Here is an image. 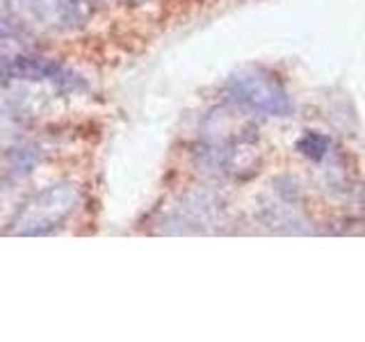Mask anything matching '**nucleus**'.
<instances>
[{
  "instance_id": "2",
  "label": "nucleus",
  "mask_w": 365,
  "mask_h": 342,
  "mask_svg": "<svg viewBox=\"0 0 365 342\" xmlns=\"http://www.w3.org/2000/svg\"><path fill=\"white\" fill-rule=\"evenodd\" d=\"M5 73L9 78H21V80H55L62 73V68L43 60V57H28V55H16L14 60L5 64Z\"/></svg>"
},
{
  "instance_id": "4",
  "label": "nucleus",
  "mask_w": 365,
  "mask_h": 342,
  "mask_svg": "<svg viewBox=\"0 0 365 342\" xmlns=\"http://www.w3.org/2000/svg\"><path fill=\"white\" fill-rule=\"evenodd\" d=\"M19 41V32L7 21H0V60H9V48H14Z\"/></svg>"
},
{
  "instance_id": "3",
  "label": "nucleus",
  "mask_w": 365,
  "mask_h": 342,
  "mask_svg": "<svg viewBox=\"0 0 365 342\" xmlns=\"http://www.w3.org/2000/svg\"><path fill=\"white\" fill-rule=\"evenodd\" d=\"M329 148V140L324 135H317V133H308L304 140L299 142V151L313 160H319Z\"/></svg>"
},
{
  "instance_id": "1",
  "label": "nucleus",
  "mask_w": 365,
  "mask_h": 342,
  "mask_svg": "<svg viewBox=\"0 0 365 342\" xmlns=\"http://www.w3.org/2000/svg\"><path fill=\"white\" fill-rule=\"evenodd\" d=\"M231 91L237 100H242L251 110H258L269 117H285L292 112V103L279 80L260 71V68H245L231 78Z\"/></svg>"
}]
</instances>
